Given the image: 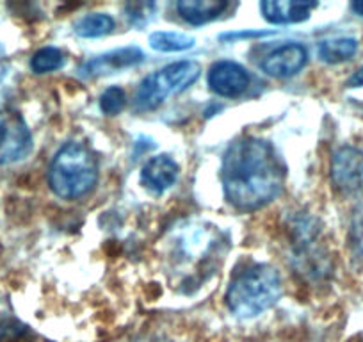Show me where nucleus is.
<instances>
[{
	"instance_id": "nucleus-20",
	"label": "nucleus",
	"mask_w": 363,
	"mask_h": 342,
	"mask_svg": "<svg viewBox=\"0 0 363 342\" xmlns=\"http://www.w3.org/2000/svg\"><path fill=\"white\" fill-rule=\"evenodd\" d=\"M351 237H352V244H354L356 251L359 255H363V211H359L358 214L354 216V221H352V228H351Z\"/></svg>"
},
{
	"instance_id": "nucleus-21",
	"label": "nucleus",
	"mask_w": 363,
	"mask_h": 342,
	"mask_svg": "<svg viewBox=\"0 0 363 342\" xmlns=\"http://www.w3.org/2000/svg\"><path fill=\"white\" fill-rule=\"evenodd\" d=\"M9 70V62H8V55H6V50L0 47V82L4 80V77L8 75Z\"/></svg>"
},
{
	"instance_id": "nucleus-2",
	"label": "nucleus",
	"mask_w": 363,
	"mask_h": 342,
	"mask_svg": "<svg viewBox=\"0 0 363 342\" xmlns=\"http://www.w3.org/2000/svg\"><path fill=\"white\" fill-rule=\"evenodd\" d=\"M280 296V273L267 264H253L239 271L230 282L226 305L233 316L251 319L277 305Z\"/></svg>"
},
{
	"instance_id": "nucleus-10",
	"label": "nucleus",
	"mask_w": 363,
	"mask_h": 342,
	"mask_svg": "<svg viewBox=\"0 0 363 342\" xmlns=\"http://www.w3.org/2000/svg\"><path fill=\"white\" fill-rule=\"evenodd\" d=\"M315 8L317 2H308V0H278V2L267 0L260 4L264 18L277 26L305 22Z\"/></svg>"
},
{
	"instance_id": "nucleus-3",
	"label": "nucleus",
	"mask_w": 363,
	"mask_h": 342,
	"mask_svg": "<svg viewBox=\"0 0 363 342\" xmlns=\"http://www.w3.org/2000/svg\"><path fill=\"white\" fill-rule=\"evenodd\" d=\"M99 180L95 155L82 143H66L59 148L48 170L50 189L65 200L86 197Z\"/></svg>"
},
{
	"instance_id": "nucleus-1",
	"label": "nucleus",
	"mask_w": 363,
	"mask_h": 342,
	"mask_svg": "<svg viewBox=\"0 0 363 342\" xmlns=\"http://www.w3.org/2000/svg\"><path fill=\"white\" fill-rule=\"evenodd\" d=\"M285 167L269 141L242 138L228 146L221 166L225 197L239 211H257L281 193Z\"/></svg>"
},
{
	"instance_id": "nucleus-6",
	"label": "nucleus",
	"mask_w": 363,
	"mask_h": 342,
	"mask_svg": "<svg viewBox=\"0 0 363 342\" xmlns=\"http://www.w3.org/2000/svg\"><path fill=\"white\" fill-rule=\"evenodd\" d=\"M143 59H145V52L139 47L116 48V50L106 52V54H100L84 62L79 68V75L82 79L109 75V73H116L120 70L132 68V66L143 62Z\"/></svg>"
},
{
	"instance_id": "nucleus-19",
	"label": "nucleus",
	"mask_w": 363,
	"mask_h": 342,
	"mask_svg": "<svg viewBox=\"0 0 363 342\" xmlns=\"http://www.w3.org/2000/svg\"><path fill=\"white\" fill-rule=\"evenodd\" d=\"M125 11H127L128 20H130L134 26L141 27L152 18V15H145V11L146 13L155 11V4H145V2H139V4H128L127 8H125Z\"/></svg>"
},
{
	"instance_id": "nucleus-9",
	"label": "nucleus",
	"mask_w": 363,
	"mask_h": 342,
	"mask_svg": "<svg viewBox=\"0 0 363 342\" xmlns=\"http://www.w3.org/2000/svg\"><path fill=\"white\" fill-rule=\"evenodd\" d=\"M308 52L301 43H287L274 48L260 62L262 70L274 79H289L306 65Z\"/></svg>"
},
{
	"instance_id": "nucleus-17",
	"label": "nucleus",
	"mask_w": 363,
	"mask_h": 342,
	"mask_svg": "<svg viewBox=\"0 0 363 342\" xmlns=\"http://www.w3.org/2000/svg\"><path fill=\"white\" fill-rule=\"evenodd\" d=\"M125 92L118 86H113V88L106 89L100 96V109L106 114H118L121 113V109L125 107Z\"/></svg>"
},
{
	"instance_id": "nucleus-16",
	"label": "nucleus",
	"mask_w": 363,
	"mask_h": 342,
	"mask_svg": "<svg viewBox=\"0 0 363 342\" xmlns=\"http://www.w3.org/2000/svg\"><path fill=\"white\" fill-rule=\"evenodd\" d=\"M65 65V55L55 47H43L33 55L30 59V68L36 73H50L62 68Z\"/></svg>"
},
{
	"instance_id": "nucleus-11",
	"label": "nucleus",
	"mask_w": 363,
	"mask_h": 342,
	"mask_svg": "<svg viewBox=\"0 0 363 342\" xmlns=\"http://www.w3.org/2000/svg\"><path fill=\"white\" fill-rule=\"evenodd\" d=\"M178 164L167 155L152 157L141 170V184L152 193H164L178 179Z\"/></svg>"
},
{
	"instance_id": "nucleus-7",
	"label": "nucleus",
	"mask_w": 363,
	"mask_h": 342,
	"mask_svg": "<svg viewBox=\"0 0 363 342\" xmlns=\"http://www.w3.org/2000/svg\"><path fill=\"white\" fill-rule=\"evenodd\" d=\"M331 180L344 193L356 191L363 182V152L354 146H342L331 159Z\"/></svg>"
},
{
	"instance_id": "nucleus-5",
	"label": "nucleus",
	"mask_w": 363,
	"mask_h": 342,
	"mask_svg": "<svg viewBox=\"0 0 363 342\" xmlns=\"http://www.w3.org/2000/svg\"><path fill=\"white\" fill-rule=\"evenodd\" d=\"M33 150V136L16 113H0V164L18 162Z\"/></svg>"
},
{
	"instance_id": "nucleus-4",
	"label": "nucleus",
	"mask_w": 363,
	"mask_h": 342,
	"mask_svg": "<svg viewBox=\"0 0 363 342\" xmlns=\"http://www.w3.org/2000/svg\"><path fill=\"white\" fill-rule=\"evenodd\" d=\"M200 77L196 61H177L152 73L139 84L134 96L135 113H148L166 102L171 95L184 92Z\"/></svg>"
},
{
	"instance_id": "nucleus-15",
	"label": "nucleus",
	"mask_w": 363,
	"mask_h": 342,
	"mask_svg": "<svg viewBox=\"0 0 363 342\" xmlns=\"http://www.w3.org/2000/svg\"><path fill=\"white\" fill-rule=\"evenodd\" d=\"M73 29H75L77 36L80 38H102L113 33L114 20L104 13H89V15L77 20Z\"/></svg>"
},
{
	"instance_id": "nucleus-18",
	"label": "nucleus",
	"mask_w": 363,
	"mask_h": 342,
	"mask_svg": "<svg viewBox=\"0 0 363 342\" xmlns=\"http://www.w3.org/2000/svg\"><path fill=\"white\" fill-rule=\"evenodd\" d=\"M30 333L27 326L15 319H6L0 324V342H29Z\"/></svg>"
},
{
	"instance_id": "nucleus-12",
	"label": "nucleus",
	"mask_w": 363,
	"mask_h": 342,
	"mask_svg": "<svg viewBox=\"0 0 363 342\" xmlns=\"http://www.w3.org/2000/svg\"><path fill=\"white\" fill-rule=\"evenodd\" d=\"M228 8V2L223 0H180L177 11L191 26H203L219 18Z\"/></svg>"
},
{
	"instance_id": "nucleus-23",
	"label": "nucleus",
	"mask_w": 363,
	"mask_h": 342,
	"mask_svg": "<svg viewBox=\"0 0 363 342\" xmlns=\"http://www.w3.org/2000/svg\"><path fill=\"white\" fill-rule=\"evenodd\" d=\"M351 9H352V11H354L358 16H363V0H356V2H352Z\"/></svg>"
},
{
	"instance_id": "nucleus-8",
	"label": "nucleus",
	"mask_w": 363,
	"mask_h": 342,
	"mask_svg": "<svg viewBox=\"0 0 363 342\" xmlns=\"http://www.w3.org/2000/svg\"><path fill=\"white\" fill-rule=\"evenodd\" d=\"M208 86L216 95L235 99L250 86V73L239 62L219 61L208 70Z\"/></svg>"
},
{
	"instance_id": "nucleus-13",
	"label": "nucleus",
	"mask_w": 363,
	"mask_h": 342,
	"mask_svg": "<svg viewBox=\"0 0 363 342\" xmlns=\"http://www.w3.org/2000/svg\"><path fill=\"white\" fill-rule=\"evenodd\" d=\"M356 52H358V41L354 38H331V40L320 41L317 47L319 57L330 65L349 61Z\"/></svg>"
},
{
	"instance_id": "nucleus-22",
	"label": "nucleus",
	"mask_w": 363,
	"mask_h": 342,
	"mask_svg": "<svg viewBox=\"0 0 363 342\" xmlns=\"http://www.w3.org/2000/svg\"><path fill=\"white\" fill-rule=\"evenodd\" d=\"M347 86H349V88H362V86H363V66L359 70H356L354 75L349 79Z\"/></svg>"
},
{
	"instance_id": "nucleus-14",
	"label": "nucleus",
	"mask_w": 363,
	"mask_h": 342,
	"mask_svg": "<svg viewBox=\"0 0 363 342\" xmlns=\"http://www.w3.org/2000/svg\"><path fill=\"white\" fill-rule=\"evenodd\" d=\"M196 40L186 33L157 31L150 36V47L159 52H184L194 47Z\"/></svg>"
}]
</instances>
